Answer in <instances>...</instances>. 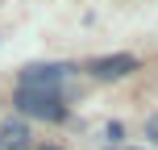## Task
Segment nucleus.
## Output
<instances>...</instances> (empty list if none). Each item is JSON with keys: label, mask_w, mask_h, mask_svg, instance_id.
<instances>
[{"label": "nucleus", "mask_w": 158, "mask_h": 150, "mask_svg": "<svg viewBox=\"0 0 158 150\" xmlns=\"http://www.w3.org/2000/svg\"><path fill=\"white\" fill-rule=\"evenodd\" d=\"M42 150H58V146H42Z\"/></svg>", "instance_id": "6"}, {"label": "nucleus", "mask_w": 158, "mask_h": 150, "mask_svg": "<svg viewBox=\"0 0 158 150\" xmlns=\"http://www.w3.org/2000/svg\"><path fill=\"white\" fill-rule=\"evenodd\" d=\"M129 71H137V58H133V54H104V58H96V63H92V75L104 79V84L129 75Z\"/></svg>", "instance_id": "3"}, {"label": "nucleus", "mask_w": 158, "mask_h": 150, "mask_svg": "<svg viewBox=\"0 0 158 150\" xmlns=\"http://www.w3.org/2000/svg\"><path fill=\"white\" fill-rule=\"evenodd\" d=\"M0 146L4 150L29 146V125H25V121H4V125H0Z\"/></svg>", "instance_id": "4"}, {"label": "nucleus", "mask_w": 158, "mask_h": 150, "mask_svg": "<svg viewBox=\"0 0 158 150\" xmlns=\"http://www.w3.org/2000/svg\"><path fill=\"white\" fill-rule=\"evenodd\" d=\"M17 109L33 121H63L67 104L58 92H33V88H17Z\"/></svg>", "instance_id": "1"}, {"label": "nucleus", "mask_w": 158, "mask_h": 150, "mask_svg": "<svg viewBox=\"0 0 158 150\" xmlns=\"http://www.w3.org/2000/svg\"><path fill=\"white\" fill-rule=\"evenodd\" d=\"M75 67L71 63H33L21 71V84L17 88H33V92H58L63 88V79L71 75Z\"/></svg>", "instance_id": "2"}, {"label": "nucleus", "mask_w": 158, "mask_h": 150, "mask_svg": "<svg viewBox=\"0 0 158 150\" xmlns=\"http://www.w3.org/2000/svg\"><path fill=\"white\" fill-rule=\"evenodd\" d=\"M146 138H150V142H158V113L146 121Z\"/></svg>", "instance_id": "5"}]
</instances>
